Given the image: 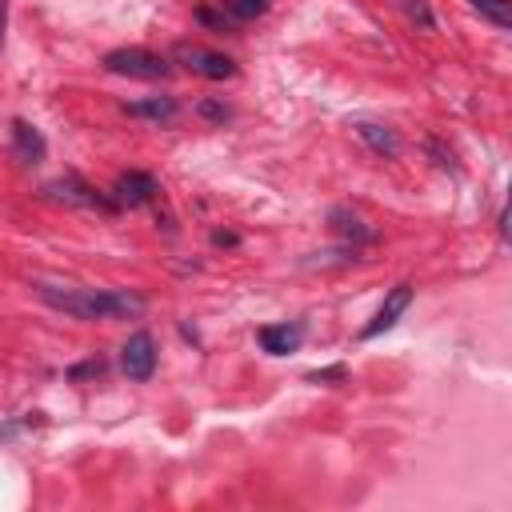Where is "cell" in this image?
Wrapping results in <instances>:
<instances>
[{
  "label": "cell",
  "instance_id": "6da1fadb",
  "mask_svg": "<svg viewBox=\"0 0 512 512\" xmlns=\"http://www.w3.org/2000/svg\"><path fill=\"white\" fill-rule=\"evenodd\" d=\"M28 288L48 308L68 312L76 320H136L148 312V300L128 288H72V284H52V280H32Z\"/></svg>",
  "mask_w": 512,
  "mask_h": 512
},
{
  "label": "cell",
  "instance_id": "7a4b0ae2",
  "mask_svg": "<svg viewBox=\"0 0 512 512\" xmlns=\"http://www.w3.org/2000/svg\"><path fill=\"white\" fill-rule=\"evenodd\" d=\"M104 68L116 72V76H132V80H164L172 72V64L160 56V52H148V48H112L104 56Z\"/></svg>",
  "mask_w": 512,
  "mask_h": 512
},
{
  "label": "cell",
  "instance_id": "3957f363",
  "mask_svg": "<svg viewBox=\"0 0 512 512\" xmlns=\"http://www.w3.org/2000/svg\"><path fill=\"white\" fill-rule=\"evenodd\" d=\"M176 60L188 72L204 76V80H228V76H236V60L232 56L212 52V48H200V44H176Z\"/></svg>",
  "mask_w": 512,
  "mask_h": 512
},
{
  "label": "cell",
  "instance_id": "277c9868",
  "mask_svg": "<svg viewBox=\"0 0 512 512\" xmlns=\"http://www.w3.org/2000/svg\"><path fill=\"white\" fill-rule=\"evenodd\" d=\"M52 200H60V204H72V208H104V212H116L120 204L112 200V196H100L92 184H84L80 176H60V180H52L48 188H44Z\"/></svg>",
  "mask_w": 512,
  "mask_h": 512
},
{
  "label": "cell",
  "instance_id": "5b68a950",
  "mask_svg": "<svg viewBox=\"0 0 512 512\" xmlns=\"http://www.w3.org/2000/svg\"><path fill=\"white\" fill-rule=\"evenodd\" d=\"M120 368H124L128 380L144 384V380L156 372V340H152L148 332H132V336L124 340V348H120Z\"/></svg>",
  "mask_w": 512,
  "mask_h": 512
},
{
  "label": "cell",
  "instance_id": "8992f818",
  "mask_svg": "<svg viewBox=\"0 0 512 512\" xmlns=\"http://www.w3.org/2000/svg\"><path fill=\"white\" fill-rule=\"evenodd\" d=\"M408 304H412V284H396L388 296H384V304L376 308V316L360 328V340H372V336H380V332H388L404 312H408Z\"/></svg>",
  "mask_w": 512,
  "mask_h": 512
},
{
  "label": "cell",
  "instance_id": "52a82bcc",
  "mask_svg": "<svg viewBox=\"0 0 512 512\" xmlns=\"http://www.w3.org/2000/svg\"><path fill=\"white\" fill-rule=\"evenodd\" d=\"M156 192H160V184H156L148 172H124V176L112 184V200H116L120 208H140V204L156 200Z\"/></svg>",
  "mask_w": 512,
  "mask_h": 512
},
{
  "label": "cell",
  "instance_id": "ba28073f",
  "mask_svg": "<svg viewBox=\"0 0 512 512\" xmlns=\"http://www.w3.org/2000/svg\"><path fill=\"white\" fill-rule=\"evenodd\" d=\"M256 340H260V348L268 352V356H288V352H296L300 348V340H304V324H288V320H280V324H264L260 332H256Z\"/></svg>",
  "mask_w": 512,
  "mask_h": 512
},
{
  "label": "cell",
  "instance_id": "9c48e42d",
  "mask_svg": "<svg viewBox=\"0 0 512 512\" xmlns=\"http://www.w3.org/2000/svg\"><path fill=\"white\" fill-rule=\"evenodd\" d=\"M12 152L24 160V164H40L44 160V152H48V144H44V136H40V128L36 124H28V120H12Z\"/></svg>",
  "mask_w": 512,
  "mask_h": 512
},
{
  "label": "cell",
  "instance_id": "30bf717a",
  "mask_svg": "<svg viewBox=\"0 0 512 512\" xmlns=\"http://www.w3.org/2000/svg\"><path fill=\"white\" fill-rule=\"evenodd\" d=\"M352 132H356V136H360L376 156H388V160H392V156H400V136H396L392 128L372 124V120H356V124H352Z\"/></svg>",
  "mask_w": 512,
  "mask_h": 512
},
{
  "label": "cell",
  "instance_id": "8fae6325",
  "mask_svg": "<svg viewBox=\"0 0 512 512\" xmlns=\"http://www.w3.org/2000/svg\"><path fill=\"white\" fill-rule=\"evenodd\" d=\"M124 112H128V116H140V120H156V124H172V120L180 116V108H176V100H172V96L132 100V104H124Z\"/></svg>",
  "mask_w": 512,
  "mask_h": 512
},
{
  "label": "cell",
  "instance_id": "7c38bea8",
  "mask_svg": "<svg viewBox=\"0 0 512 512\" xmlns=\"http://www.w3.org/2000/svg\"><path fill=\"white\" fill-rule=\"evenodd\" d=\"M332 228H336L344 240H352V248H356V244L376 240V232H372V228H364V220H356V216H352V212H344V208H336V212H332Z\"/></svg>",
  "mask_w": 512,
  "mask_h": 512
},
{
  "label": "cell",
  "instance_id": "4fadbf2b",
  "mask_svg": "<svg viewBox=\"0 0 512 512\" xmlns=\"http://www.w3.org/2000/svg\"><path fill=\"white\" fill-rule=\"evenodd\" d=\"M488 24L496 28H512V0H468Z\"/></svg>",
  "mask_w": 512,
  "mask_h": 512
},
{
  "label": "cell",
  "instance_id": "5bb4252c",
  "mask_svg": "<svg viewBox=\"0 0 512 512\" xmlns=\"http://www.w3.org/2000/svg\"><path fill=\"white\" fill-rule=\"evenodd\" d=\"M268 8H272V0H224V16H228L232 24L256 20V16H264Z\"/></svg>",
  "mask_w": 512,
  "mask_h": 512
},
{
  "label": "cell",
  "instance_id": "9a60e30c",
  "mask_svg": "<svg viewBox=\"0 0 512 512\" xmlns=\"http://www.w3.org/2000/svg\"><path fill=\"white\" fill-rule=\"evenodd\" d=\"M404 12H408L420 28H436V16L428 12V4H424V0H404Z\"/></svg>",
  "mask_w": 512,
  "mask_h": 512
},
{
  "label": "cell",
  "instance_id": "2e32d148",
  "mask_svg": "<svg viewBox=\"0 0 512 512\" xmlns=\"http://www.w3.org/2000/svg\"><path fill=\"white\" fill-rule=\"evenodd\" d=\"M200 116H208V120H228V108L216 104V100H204V104H200Z\"/></svg>",
  "mask_w": 512,
  "mask_h": 512
},
{
  "label": "cell",
  "instance_id": "e0dca14e",
  "mask_svg": "<svg viewBox=\"0 0 512 512\" xmlns=\"http://www.w3.org/2000/svg\"><path fill=\"white\" fill-rule=\"evenodd\" d=\"M344 376H348V372H344L340 364H336V368H324V372H308V380H312V384H324V380H344Z\"/></svg>",
  "mask_w": 512,
  "mask_h": 512
},
{
  "label": "cell",
  "instance_id": "ac0fdd59",
  "mask_svg": "<svg viewBox=\"0 0 512 512\" xmlns=\"http://www.w3.org/2000/svg\"><path fill=\"white\" fill-rule=\"evenodd\" d=\"M212 244H216V248H236L240 236H236V232H212Z\"/></svg>",
  "mask_w": 512,
  "mask_h": 512
},
{
  "label": "cell",
  "instance_id": "d6986e66",
  "mask_svg": "<svg viewBox=\"0 0 512 512\" xmlns=\"http://www.w3.org/2000/svg\"><path fill=\"white\" fill-rule=\"evenodd\" d=\"M92 372H104V364H100V360H92V364H80V368H72L68 376H92Z\"/></svg>",
  "mask_w": 512,
  "mask_h": 512
},
{
  "label": "cell",
  "instance_id": "ffe728a7",
  "mask_svg": "<svg viewBox=\"0 0 512 512\" xmlns=\"http://www.w3.org/2000/svg\"><path fill=\"white\" fill-rule=\"evenodd\" d=\"M4 28H8V0H0V48H4Z\"/></svg>",
  "mask_w": 512,
  "mask_h": 512
}]
</instances>
